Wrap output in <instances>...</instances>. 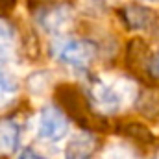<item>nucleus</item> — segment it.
<instances>
[{
	"mask_svg": "<svg viewBox=\"0 0 159 159\" xmlns=\"http://www.w3.org/2000/svg\"><path fill=\"white\" fill-rule=\"evenodd\" d=\"M37 135L43 141L59 143L69 135V120L56 106L43 107L37 120Z\"/></svg>",
	"mask_w": 159,
	"mask_h": 159,
	"instance_id": "obj_2",
	"label": "nucleus"
},
{
	"mask_svg": "<svg viewBox=\"0 0 159 159\" xmlns=\"http://www.w3.org/2000/svg\"><path fill=\"white\" fill-rule=\"evenodd\" d=\"M20 137V128L13 119H0V156L11 154Z\"/></svg>",
	"mask_w": 159,
	"mask_h": 159,
	"instance_id": "obj_7",
	"label": "nucleus"
},
{
	"mask_svg": "<svg viewBox=\"0 0 159 159\" xmlns=\"http://www.w3.org/2000/svg\"><path fill=\"white\" fill-rule=\"evenodd\" d=\"M70 22H72V11L67 6H57V7L46 9L39 17V24L48 34H54V35L63 34L70 26Z\"/></svg>",
	"mask_w": 159,
	"mask_h": 159,
	"instance_id": "obj_4",
	"label": "nucleus"
},
{
	"mask_svg": "<svg viewBox=\"0 0 159 159\" xmlns=\"http://www.w3.org/2000/svg\"><path fill=\"white\" fill-rule=\"evenodd\" d=\"M15 46V32L13 28L0 19V59H6Z\"/></svg>",
	"mask_w": 159,
	"mask_h": 159,
	"instance_id": "obj_8",
	"label": "nucleus"
},
{
	"mask_svg": "<svg viewBox=\"0 0 159 159\" xmlns=\"http://www.w3.org/2000/svg\"><path fill=\"white\" fill-rule=\"evenodd\" d=\"M143 2H159V0H143Z\"/></svg>",
	"mask_w": 159,
	"mask_h": 159,
	"instance_id": "obj_12",
	"label": "nucleus"
},
{
	"mask_svg": "<svg viewBox=\"0 0 159 159\" xmlns=\"http://www.w3.org/2000/svg\"><path fill=\"white\" fill-rule=\"evenodd\" d=\"M104 159H137V157L129 148H126L122 144H113V146H109L106 150Z\"/></svg>",
	"mask_w": 159,
	"mask_h": 159,
	"instance_id": "obj_9",
	"label": "nucleus"
},
{
	"mask_svg": "<svg viewBox=\"0 0 159 159\" xmlns=\"http://www.w3.org/2000/svg\"><path fill=\"white\" fill-rule=\"evenodd\" d=\"M19 159H46V157H43L41 154H37V152H35V150H32V148H26V150H22V152H20Z\"/></svg>",
	"mask_w": 159,
	"mask_h": 159,
	"instance_id": "obj_10",
	"label": "nucleus"
},
{
	"mask_svg": "<svg viewBox=\"0 0 159 159\" xmlns=\"http://www.w3.org/2000/svg\"><path fill=\"white\" fill-rule=\"evenodd\" d=\"M56 57L74 69L87 67L94 57V48L91 43L81 39H65L56 44Z\"/></svg>",
	"mask_w": 159,
	"mask_h": 159,
	"instance_id": "obj_3",
	"label": "nucleus"
},
{
	"mask_svg": "<svg viewBox=\"0 0 159 159\" xmlns=\"http://www.w3.org/2000/svg\"><path fill=\"white\" fill-rule=\"evenodd\" d=\"M137 96V87L131 80L124 76H100L91 85L93 104L100 113L115 115L133 104Z\"/></svg>",
	"mask_w": 159,
	"mask_h": 159,
	"instance_id": "obj_1",
	"label": "nucleus"
},
{
	"mask_svg": "<svg viewBox=\"0 0 159 159\" xmlns=\"http://www.w3.org/2000/svg\"><path fill=\"white\" fill-rule=\"evenodd\" d=\"M154 70H156V72H159V56L156 57V61H154Z\"/></svg>",
	"mask_w": 159,
	"mask_h": 159,
	"instance_id": "obj_11",
	"label": "nucleus"
},
{
	"mask_svg": "<svg viewBox=\"0 0 159 159\" xmlns=\"http://www.w3.org/2000/svg\"><path fill=\"white\" fill-rule=\"evenodd\" d=\"M19 93V80L9 70L4 59H0V109L9 106Z\"/></svg>",
	"mask_w": 159,
	"mask_h": 159,
	"instance_id": "obj_6",
	"label": "nucleus"
},
{
	"mask_svg": "<svg viewBox=\"0 0 159 159\" xmlns=\"http://www.w3.org/2000/svg\"><path fill=\"white\" fill-rule=\"evenodd\" d=\"M96 150V141L87 131H76L67 146H65V159H91Z\"/></svg>",
	"mask_w": 159,
	"mask_h": 159,
	"instance_id": "obj_5",
	"label": "nucleus"
}]
</instances>
